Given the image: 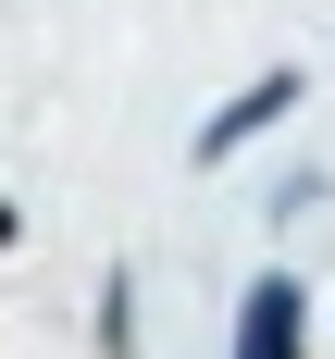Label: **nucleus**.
Returning <instances> with one entry per match:
<instances>
[{"mask_svg":"<svg viewBox=\"0 0 335 359\" xmlns=\"http://www.w3.org/2000/svg\"><path fill=\"white\" fill-rule=\"evenodd\" d=\"M236 359H310V297H298L286 273H261V285L236 297Z\"/></svg>","mask_w":335,"mask_h":359,"instance_id":"f257e3e1","label":"nucleus"},{"mask_svg":"<svg viewBox=\"0 0 335 359\" xmlns=\"http://www.w3.org/2000/svg\"><path fill=\"white\" fill-rule=\"evenodd\" d=\"M286 111H298V74H286V62H273V74H249V87H236L211 124H199V161H236V149H249V137H273Z\"/></svg>","mask_w":335,"mask_h":359,"instance_id":"f03ea898","label":"nucleus"},{"mask_svg":"<svg viewBox=\"0 0 335 359\" xmlns=\"http://www.w3.org/2000/svg\"><path fill=\"white\" fill-rule=\"evenodd\" d=\"M13 223H25V211H13V198H0V248H13Z\"/></svg>","mask_w":335,"mask_h":359,"instance_id":"7ed1b4c3","label":"nucleus"}]
</instances>
